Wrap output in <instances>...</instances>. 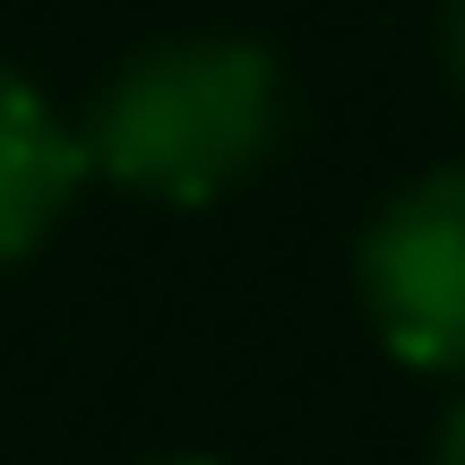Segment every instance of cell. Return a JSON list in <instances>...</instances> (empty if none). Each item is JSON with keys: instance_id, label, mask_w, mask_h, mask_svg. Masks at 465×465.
<instances>
[{"instance_id": "6da1fadb", "label": "cell", "mask_w": 465, "mask_h": 465, "mask_svg": "<svg viewBox=\"0 0 465 465\" xmlns=\"http://www.w3.org/2000/svg\"><path fill=\"white\" fill-rule=\"evenodd\" d=\"M276 138V61L259 44H164L104 86L86 164L121 190L207 207Z\"/></svg>"}, {"instance_id": "7a4b0ae2", "label": "cell", "mask_w": 465, "mask_h": 465, "mask_svg": "<svg viewBox=\"0 0 465 465\" xmlns=\"http://www.w3.org/2000/svg\"><path fill=\"white\" fill-rule=\"evenodd\" d=\"M362 311L397 362L465 380V164L380 207L362 232Z\"/></svg>"}, {"instance_id": "3957f363", "label": "cell", "mask_w": 465, "mask_h": 465, "mask_svg": "<svg viewBox=\"0 0 465 465\" xmlns=\"http://www.w3.org/2000/svg\"><path fill=\"white\" fill-rule=\"evenodd\" d=\"M86 182V138L35 95L17 69H0V259H26Z\"/></svg>"}, {"instance_id": "277c9868", "label": "cell", "mask_w": 465, "mask_h": 465, "mask_svg": "<svg viewBox=\"0 0 465 465\" xmlns=\"http://www.w3.org/2000/svg\"><path fill=\"white\" fill-rule=\"evenodd\" d=\"M440 52H449L457 86H465V0H449V26H440Z\"/></svg>"}, {"instance_id": "5b68a950", "label": "cell", "mask_w": 465, "mask_h": 465, "mask_svg": "<svg viewBox=\"0 0 465 465\" xmlns=\"http://www.w3.org/2000/svg\"><path fill=\"white\" fill-rule=\"evenodd\" d=\"M440 465H465V405L440 422Z\"/></svg>"}]
</instances>
